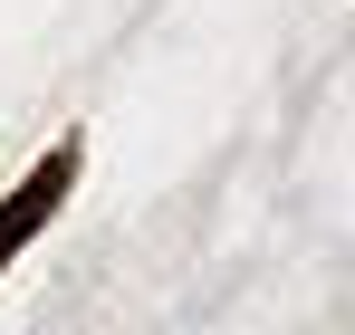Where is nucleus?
Instances as JSON below:
<instances>
[{
  "mask_svg": "<svg viewBox=\"0 0 355 335\" xmlns=\"http://www.w3.org/2000/svg\"><path fill=\"white\" fill-rule=\"evenodd\" d=\"M67 192H77V144L39 154V163H29V182H19V192L0 201V269H10V259H19V249H29L39 230L58 221V201H67Z\"/></svg>",
  "mask_w": 355,
  "mask_h": 335,
  "instance_id": "f257e3e1",
  "label": "nucleus"
}]
</instances>
